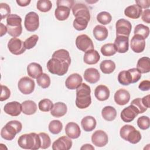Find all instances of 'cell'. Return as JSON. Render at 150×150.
Returning <instances> with one entry per match:
<instances>
[{
	"label": "cell",
	"mask_w": 150,
	"mask_h": 150,
	"mask_svg": "<svg viewBox=\"0 0 150 150\" xmlns=\"http://www.w3.org/2000/svg\"><path fill=\"white\" fill-rule=\"evenodd\" d=\"M18 87L19 91L23 94H29L34 91L35 83L33 80L25 76L19 80Z\"/></svg>",
	"instance_id": "obj_10"
},
{
	"label": "cell",
	"mask_w": 150,
	"mask_h": 150,
	"mask_svg": "<svg viewBox=\"0 0 150 150\" xmlns=\"http://www.w3.org/2000/svg\"><path fill=\"white\" fill-rule=\"evenodd\" d=\"M116 36H125L129 37L131 32L132 25L130 22L124 19L118 20L115 24Z\"/></svg>",
	"instance_id": "obj_11"
},
{
	"label": "cell",
	"mask_w": 150,
	"mask_h": 150,
	"mask_svg": "<svg viewBox=\"0 0 150 150\" xmlns=\"http://www.w3.org/2000/svg\"><path fill=\"white\" fill-rule=\"evenodd\" d=\"M102 117L104 120L108 121H113L117 116V111L112 106H105L101 111Z\"/></svg>",
	"instance_id": "obj_34"
},
{
	"label": "cell",
	"mask_w": 150,
	"mask_h": 150,
	"mask_svg": "<svg viewBox=\"0 0 150 150\" xmlns=\"http://www.w3.org/2000/svg\"><path fill=\"white\" fill-rule=\"evenodd\" d=\"M57 6L63 5L69 8L70 9L74 5V1L73 0H58L56 2Z\"/></svg>",
	"instance_id": "obj_50"
},
{
	"label": "cell",
	"mask_w": 150,
	"mask_h": 150,
	"mask_svg": "<svg viewBox=\"0 0 150 150\" xmlns=\"http://www.w3.org/2000/svg\"><path fill=\"white\" fill-rule=\"evenodd\" d=\"M114 98L115 102L117 104L124 105L129 102L130 100V94L127 90L121 88L115 92Z\"/></svg>",
	"instance_id": "obj_20"
},
{
	"label": "cell",
	"mask_w": 150,
	"mask_h": 150,
	"mask_svg": "<svg viewBox=\"0 0 150 150\" xmlns=\"http://www.w3.org/2000/svg\"><path fill=\"white\" fill-rule=\"evenodd\" d=\"M67 111V107L66 104L62 102L55 103L51 110L50 114L54 117L59 118L64 116Z\"/></svg>",
	"instance_id": "obj_24"
},
{
	"label": "cell",
	"mask_w": 150,
	"mask_h": 150,
	"mask_svg": "<svg viewBox=\"0 0 150 150\" xmlns=\"http://www.w3.org/2000/svg\"><path fill=\"white\" fill-rule=\"evenodd\" d=\"M16 3L21 6H28L30 3V0H16Z\"/></svg>",
	"instance_id": "obj_55"
},
{
	"label": "cell",
	"mask_w": 150,
	"mask_h": 150,
	"mask_svg": "<svg viewBox=\"0 0 150 150\" xmlns=\"http://www.w3.org/2000/svg\"><path fill=\"white\" fill-rule=\"evenodd\" d=\"M8 48L9 52L15 55L21 54L26 49L24 46V42L16 38H12L9 40L8 43Z\"/></svg>",
	"instance_id": "obj_9"
},
{
	"label": "cell",
	"mask_w": 150,
	"mask_h": 150,
	"mask_svg": "<svg viewBox=\"0 0 150 150\" xmlns=\"http://www.w3.org/2000/svg\"><path fill=\"white\" fill-rule=\"evenodd\" d=\"M138 88L142 91H148L150 89V81L149 80L142 81L139 83Z\"/></svg>",
	"instance_id": "obj_52"
},
{
	"label": "cell",
	"mask_w": 150,
	"mask_h": 150,
	"mask_svg": "<svg viewBox=\"0 0 150 150\" xmlns=\"http://www.w3.org/2000/svg\"><path fill=\"white\" fill-rule=\"evenodd\" d=\"M141 18L142 21L146 23H150V10L149 9H146L142 12L141 14Z\"/></svg>",
	"instance_id": "obj_51"
},
{
	"label": "cell",
	"mask_w": 150,
	"mask_h": 150,
	"mask_svg": "<svg viewBox=\"0 0 150 150\" xmlns=\"http://www.w3.org/2000/svg\"><path fill=\"white\" fill-rule=\"evenodd\" d=\"M110 90L104 85L98 86L94 90V95L97 100L101 101L107 100L110 97Z\"/></svg>",
	"instance_id": "obj_26"
},
{
	"label": "cell",
	"mask_w": 150,
	"mask_h": 150,
	"mask_svg": "<svg viewBox=\"0 0 150 150\" xmlns=\"http://www.w3.org/2000/svg\"><path fill=\"white\" fill-rule=\"evenodd\" d=\"M27 73L30 77L37 79L43 73L42 67L37 63H31L27 66Z\"/></svg>",
	"instance_id": "obj_27"
},
{
	"label": "cell",
	"mask_w": 150,
	"mask_h": 150,
	"mask_svg": "<svg viewBox=\"0 0 150 150\" xmlns=\"http://www.w3.org/2000/svg\"><path fill=\"white\" fill-rule=\"evenodd\" d=\"M70 9L66 6L59 5L57 6L54 11L56 18L59 21H64L67 19L70 15Z\"/></svg>",
	"instance_id": "obj_30"
},
{
	"label": "cell",
	"mask_w": 150,
	"mask_h": 150,
	"mask_svg": "<svg viewBox=\"0 0 150 150\" xmlns=\"http://www.w3.org/2000/svg\"><path fill=\"white\" fill-rule=\"evenodd\" d=\"M97 20L102 25H107L111 22L112 16L109 12L103 11L97 15Z\"/></svg>",
	"instance_id": "obj_41"
},
{
	"label": "cell",
	"mask_w": 150,
	"mask_h": 150,
	"mask_svg": "<svg viewBox=\"0 0 150 150\" xmlns=\"http://www.w3.org/2000/svg\"><path fill=\"white\" fill-rule=\"evenodd\" d=\"M6 28L8 34L13 38L19 36L22 32V18L16 14H10L6 18Z\"/></svg>",
	"instance_id": "obj_4"
},
{
	"label": "cell",
	"mask_w": 150,
	"mask_h": 150,
	"mask_svg": "<svg viewBox=\"0 0 150 150\" xmlns=\"http://www.w3.org/2000/svg\"><path fill=\"white\" fill-rule=\"evenodd\" d=\"M72 12L75 18L82 17L86 18L89 21L90 20V14L87 6L81 3L76 4L72 7Z\"/></svg>",
	"instance_id": "obj_16"
},
{
	"label": "cell",
	"mask_w": 150,
	"mask_h": 150,
	"mask_svg": "<svg viewBox=\"0 0 150 150\" xmlns=\"http://www.w3.org/2000/svg\"><path fill=\"white\" fill-rule=\"evenodd\" d=\"M36 7L40 12H47L51 9L52 4L49 0H39L37 2Z\"/></svg>",
	"instance_id": "obj_40"
},
{
	"label": "cell",
	"mask_w": 150,
	"mask_h": 150,
	"mask_svg": "<svg viewBox=\"0 0 150 150\" xmlns=\"http://www.w3.org/2000/svg\"><path fill=\"white\" fill-rule=\"evenodd\" d=\"M88 22L89 21L86 18L77 17L75 18L74 20L73 21V25L75 29H76L77 30H83L87 28Z\"/></svg>",
	"instance_id": "obj_36"
},
{
	"label": "cell",
	"mask_w": 150,
	"mask_h": 150,
	"mask_svg": "<svg viewBox=\"0 0 150 150\" xmlns=\"http://www.w3.org/2000/svg\"><path fill=\"white\" fill-rule=\"evenodd\" d=\"M137 5H139L141 8H148L150 6L149 0H137L135 1Z\"/></svg>",
	"instance_id": "obj_53"
},
{
	"label": "cell",
	"mask_w": 150,
	"mask_h": 150,
	"mask_svg": "<svg viewBox=\"0 0 150 150\" xmlns=\"http://www.w3.org/2000/svg\"><path fill=\"white\" fill-rule=\"evenodd\" d=\"M76 46L78 49L84 52L94 49L92 40L87 35H79L76 39Z\"/></svg>",
	"instance_id": "obj_8"
},
{
	"label": "cell",
	"mask_w": 150,
	"mask_h": 150,
	"mask_svg": "<svg viewBox=\"0 0 150 150\" xmlns=\"http://www.w3.org/2000/svg\"><path fill=\"white\" fill-rule=\"evenodd\" d=\"M97 122L96 119L90 115L84 117L81 121V125L84 131L90 132L93 131L96 126Z\"/></svg>",
	"instance_id": "obj_29"
},
{
	"label": "cell",
	"mask_w": 150,
	"mask_h": 150,
	"mask_svg": "<svg viewBox=\"0 0 150 150\" xmlns=\"http://www.w3.org/2000/svg\"><path fill=\"white\" fill-rule=\"evenodd\" d=\"M4 111L5 113L11 116H18L22 111V105L18 101L9 102L5 105Z\"/></svg>",
	"instance_id": "obj_18"
},
{
	"label": "cell",
	"mask_w": 150,
	"mask_h": 150,
	"mask_svg": "<svg viewBox=\"0 0 150 150\" xmlns=\"http://www.w3.org/2000/svg\"><path fill=\"white\" fill-rule=\"evenodd\" d=\"M1 93L0 97V101H3L7 99H8L11 96V91L8 88V87L5 86L1 85Z\"/></svg>",
	"instance_id": "obj_49"
},
{
	"label": "cell",
	"mask_w": 150,
	"mask_h": 150,
	"mask_svg": "<svg viewBox=\"0 0 150 150\" xmlns=\"http://www.w3.org/2000/svg\"><path fill=\"white\" fill-rule=\"evenodd\" d=\"M80 149H87V150H90V149H92V150H94V148L90 144H84L83 145L81 148H80Z\"/></svg>",
	"instance_id": "obj_57"
},
{
	"label": "cell",
	"mask_w": 150,
	"mask_h": 150,
	"mask_svg": "<svg viewBox=\"0 0 150 150\" xmlns=\"http://www.w3.org/2000/svg\"><path fill=\"white\" fill-rule=\"evenodd\" d=\"M7 31V28L6 26H5L2 24V23H1V36H2L4 35H5Z\"/></svg>",
	"instance_id": "obj_56"
},
{
	"label": "cell",
	"mask_w": 150,
	"mask_h": 150,
	"mask_svg": "<svg viewBox=\"0 0 150 150\" xmlns=\"http://www.w3.org/2000/svg\"><path fill=\"white\" fill-rule=\"evenodd\" d=\"M39 108L41 111L43 112H48L51 111L53 108V104L52 101L47 98H44L40 100L38 104Z\"/></svg>",
	"instance_id": "obj_43"
},
{
	"label": "cell",
	"mask_w": 150,
	"mask_h": 150,
	"mask_svg": "<svg viewBox=\"0 0 150 150\" xmlns=\"http://www.w3.org/2000/svg\"><path fill=\"white\" fill-rule=\"evenodd\" d=\"M22 128V125L21 122L17 120H12L6 124L2 128L1 136L2 138L11 141L12 140L16 134L20 132Z\"/></svg>",
	"instance_id": "obj_5"
},
{
	"label": "cell",
	"mask_w": 150,
	"mask_h": 150,
	"mask_svg": "<svg viewBox=\"0 0 150 150\" xmlns=\"http://www.w3.org/2000/svg\"><path fill=\"white\" fill-rule=\"evenodd\" d=\"M137 69L141 73H146L150 71V59L148 57L140 58L137 64Z\"/></svg>",
	"instance_id": "obj_32"
},
{
	"label": "cell",
	"mask_w": 150,
	"mask_h": 150,
	"mask_svg": "<svg viewBox=\"0 0 150 150\" xmlns=\"http://www.w3.org/2000/svg\"><path fill=\"white\" fill-rule=\"evenodd\" d=\"M142 99V102L145 107H146L147 108L149 107V95H147L145 97H144Z\"/></svg>",
	"instance_id": "obj_54"
},
{
	"label": "cell",
	"mask_w": 150,
	"mask_h": 150,
	"mask_svg": "<svg viewBox=\"0 0 150 150\" xmlns=\"http://www.w3.org/2000/svg\"><path fill=\"white\" fill-rule=\"evenodd\" d=\"M137 125L138 127L142 130H145L149 128L150 125L149 118L144 115L139 117L137 120Z\"/></svg>",
	"instance_id": "obj_45"
},
{
	"label": "cell",
	"mask_w": 150,
	"mask_h": 150,
	"mask_svg": "<svg viewBox=\"0 0 150 150\" xmlns=\"http://www.w3.org/2000/svg\"><path fill=\"white\" fill-rule=\"evenodd\" d=\"M70 63L71 58L69 52L62 49L53 53L52 58L47 63V68L52 74L63 76L67 72Z\"/></svg>",
	"instance_id": "obj_1"
},
{
	"label": "cell",
	"mask_w": 150,
	"mask_h": 150,
	"mask_svg": "<svg viewBox=\"0 0 150 150\" xmlns=\"http://www.w3.org/2000/svg\"><path fill=\"white\" fill-rule=\"evenodd\" d=\"M142 12V8L137 4L130 5L124 10L125 15L131 19H138L141 16Z\"/></svg>",
	"instance_id": "obj_23"
},
{
	"label": "cell",
	"mask_w": 150,
	"mask_h": 150,
	"mask_svg": "<svg viewBox=\"0 0 150 150\" xmlns=\"http://www.w3.org/2000/svg\"><path fill=\"white\" fill-rule=\"evenodd\" d=\"M22 110L26 115H32L36 112L37 105L32 100H26L22 103Z\"/></svg>",
	"instance_id": "obj_31"
},
{
	"label": "cell",
	"mask_w": 150,
	"mask_h": 150,
	"mask_svg": "<svg viewBox=\"0 0 150 150\" xmlns=\"http://www.w3.org/2000/svg\"><path fill=\"white\" fill-rule=\"evenodd\" d=\"M116 52L117 51L112 43L105 44L101 48V53L104 56H111L115 54Z\"/></svg>",
	"instance_id": "obj_39"
},
{
	"label": "cell",
	"mask_w": 150,
	"mask_h": 150,
	"mask_svg": "<svg viewBox=\"0 0 150 150\" xmlns=\"http://www.w3.org/2000/svg\"><path fill=\"white\" fill-rule=\"evenodd\" d=\"M149 34V29L148 26L143 24H139L135 27L134 35H139L145 39L148 37Z\"/></svg>",
	"instance_id": "obj_38"
},
{
	"label": "cell",
	"mask_w": 150,
	"mask_h": 150,
	"mask_svg": "<svg viewBox=\"0 0 150 150\" xmlns=\"http://www.w3.org/2000/svg\"><path fill=\"white\" fill-rule=\"evenodd\" d=\"M65 132L67 136L70 138L76 139L80 137L81 131L77 124L74 122H70L66 125Z\"/></svg>",
	"instance_id": "obj_21"
},
{
	"label": "cell",
	"mask_w": 150,
	"mask_h": 150,
	"mask_svg": "<svg viewBox=\"0 0 150 150\" xmlns=\"http://www.w3.org/2000/svg\"><path fill=\"white\" fill-rule=\"evenodd\" d=\"M18 144L23 149L36 150L40 147V137L35 132L23 134L19 137Z\"/></svg>",
	"instance_id": "obj_3"
},
{
	"label": "cell",
	"mask_w": 150,
	"mask_h": 150,
	"mask_svg": "<svg viewBox=\"0 0 150 150\" xmlns=\"http://www.w3.org/2000/svg\"><path fill=\"white\" fill-rule=\"evenodd\" d=\"M39 39V37L37 35H33L29 38L26 39L24 42V46L26 49H30L34 47Z\"/></svg>",
	"instance_id": "obj_46"
},
{
	"label": "cell",
	"mask_w": 150,
	"mask_h": 150,
	"mask_svg": "<svg viewBox=\"0 0 150 150\" xmlns=\"http://www.w3.org/2000/svg\"><path fill=\"white\" fill-rule=\"evenodd\" d=\"M38 84L43 88H46L50 84V77L46 73H42L38 78L36 79Z\"/></svg>",
	"instance_id": "obj_42"
},
{
	"label": "cell",
	"mask_w": 150,
	"mask_h": 150,
	"mask_svg": "<svg viewBox=\"0 0 150 150\" xmlns=\"http://www.w3.org/2000/svg\"><path fill=\"white\" fill-rule=\"evenodd\" d=\"M100 67L103 73L111 74L115 69V64L111 60H105L101 62Z\"/></svg>",
	"instance_id": "obj_35"
},
{
	"label": "cell",
	"mask_w": 150,
	"mask_h": 150,
	"mask_svg": "<svg viewBox=\"0 0 150 150\" xmlns=\"http://www.w3.org/2000/svg\"><path fill=\"white\" fill-rule=\"evenodd\" d=\"M120 134L122 139L133 144H137L141 139V134L139 131L131 125H125L122 127Z\"/></svg>",
	"instance_id": "obj_6"
},
{
	"label": "cell",
	"mask_w": 150,
	"mask_h": 150,
	"mask_svg": "<svg viewBox=\"0 0 150 150\" xmlns=\"http://www.w3.org/2000/svg\"><path fill=\"white\" fill-rule=\"evenodd\" d=\"M24 25L26 29L29 32L36 30L39 26V15L35 12L28 13L25 18Z\"/></svg>",
	"instance_id": "obj_7"
},
{
	"label": "cell",
	"mask_w": 150,
	"mask_h": 150,
	"mask_svg": "<svg viewBox=\"0 0 150 150\" xmlns=\"http://www.w3.org/2000/svg\"><path fill=\"white\" fill-rule=\"evenodd\" d=\"M40 140V147L42 149H47L51 145V140L48 134L45 132H40L39 134Z\"/></svg>",
	"instance_id": "obj_44"
},
{
	"label": "cell",
	"mask_w": 150,
	"mask_h": 150,
	"mask_svg": "<svg viewBox=\"0 0 150 150\" xmlns=\"http://www.w3.org/2000/svg\"><path fill=\"white\" fill-rule=\"evenodd\" d=\"M113 44L117 52L120 53H126L129 48V38L125 36H116Z\"/></svg>",
	"instance_id": "obj_15"
},
{
	"label": "cell",
	"mask_w": 150,
	"mask_h": 150,
	"mask_svg": "<svg viewBox=\"0 0 150 150\" xmlns=\"http://www.w3.org/2000/svg\"><path fill=\"white\" fill-rule=\"evenodd\" d=\"M100 59V56L98 52L94 50H90L86 52L83 57L84 62L87 64H95L98 63Z\"/></svg>",
	"instance_id": "obj_25"
},
{
	"label": "cell",
	"mask_w": 150,
	"mask_h": 150,
	"mask_svg": "<svg viewBox=\"0 0 150 150\" xmlns=\"http://www.w3.org/2000/svg\"><path fill=\"white\" fill-rule=\"evenodd\" d=\"M131 104L134 105L137 108V110L139 111V114H141V113L144 112L148 109L143 104V103L142 102V99L141 98H137L131 101Z\"/></svg>",
	"instance_id": "obj_47"
},
{
	"label": "cell",
	"mask_w": 150,
	"mask_h": 150,
	"mask_svg": "<svg viewBox=\"0 0 150 150\" xmlns=\"http://www.w3.org/2000/svg\"><path fill=\"white\" fill-rule=\"evenodd\" d=\"M138 114L139 111L137 108L134 105L131 104L122 110L120 116L124 122H130L134 120Z\"/></svg>",
	"instance_id": "obj_13"
},
{
	"label": "cell",
	"mask_w": 150,
	"mask_h": 150,
	"mask_svg": "<svg viewBox=\"0 0 150 150\" xmlns=\"http://www.w3.org/2000/svg\"><path fill=\"white\" fill-rule=\"evenodd\" d=\"M83 79L78 73H73L70 75L66 80V87L70 90L76 89L82 83Z\"/></svg>",
	"instance_id": "obj_19"
},
{
	"label": "cell",
	"mask_w": 150,
	"mask_h": 150,
	"mask_svg": "<svg viewBox=\"0 0 150 150\" xmlns=\"http://www.w3.org/2000/svg\"><path fill=\"white\" fill-rule=\"evenodd\" d=\"M118 80L121 84L124 86H128L133 83L132 75L129 70L120 71L118 75Z\"/></svg>",
	"instance_id": "obj_33"
},
{
	"label": "cell",
	"mask_w": 150,
	"mask_h": 150,
	"mask_svg": "<svg viewBox=\"0 0 150 150\" xmlns=\"http://www.w3.org/2000/svg\"><path fill=\"white\" fill-rule=\"evenodd\" d=\"M11 13V8L10 6L5 3H1L0 4V13L1 15V20L4 18L8 17Z\"/></svg>",
	"instance_id": "obj_48"
},
{
	"label": "cell",
	"mask_w": 150,
	"mask_h": 150,
	"mask_svg": "<svg viewBox=\"0 0 150 150\" xmlns=\"http://www.w3.org/2000/svg\"><path fill=\"white\" fill-rule=\"evenodd\" d=\"M84 78L86 81L91 84H94L100 80V74L97 69L90 67L85 70L84 73Z\"/></svg>",
	"instance_id": "obj_22"
},
{
	"label": "cell",
	"mask_w": 150,
	"mask_h": 150,
	"mask_svg": "<svg viewBox=\"0 0 150 150\" xmlns=\"http://www.w3.org/2000/svg\"><path fill=\"white\" fill-rule=\"evenodd\" d=\"M62 129L63 124L59 120H52L49 124V130L53 134H57L60 133Z\"/></svg>",
	"instance_id": "obj_37"
},
{
	"label": "cell",
	"mask_w": 150,
	"mask_h": 150,
	"mask_svg": "<svg viewBox=\"0 0 150 150\" xmlns=\"http://www.w3.org/2000/svg\"><path fill=\"white\" fill-rule=\"evenodd\" d=\"M72 141L69 137L62 136L54 141L52 144L53 150H69L72 146Z\"/></svg>",
	"instance_id": "obj_14"
},
{
	"label": "cell",
	"mask_w": 150,
	"mask_h": 150,
	"mask_svg": "<svg viewBox=\"0 0 150 150\" xmlns=\"http://www.w3.org/2000/svg\"><path fill=\"white\" fill-rule=\"evenodd\" d=\"M91 89L86 83H81L76 88V105L80 109L87 108L91 103Z\"/></svg>",
	"instance_id": "obj_2"
},
{
	"label": "cell",
	"mask_w": 150,
	"mask_h": 150,
	"mask_svg": "<svg viewBox=\"0 0 150 150\" xmlns=\"http://www.w3.org/2000/svg\"><path fill=\"white\" fill-rule=\"evenodd\" d=\"M130 45L133 52L137 53H141L145 47V39L139 35H134L131 40Z\"/></svg>",
	"instance_id": "obj_17"
},
{
	"label": "cell",
	"mask_w": 150,
	"mask_h": 150,
	"mask_svg": "<svg viewBox=\"0 0 150 150\" xmlns=\"http://www.w3.org/2000/svg\"><path fill=\"white\" fill-rule=\"evenodd\" d=\"M91 141L94 145L98 147L104 146L108 141L107 134L103 130L96 131L91 136Z\"/></svg>",
	"instance_id": "obj_12"
},
{
	"label": "cell",
	"mask_w": 150,
	"mask_h": 150,
	"mask_svg": "<svg viewBox=\"0 0 150 150\" xmlns=\"http://www.w3.org/2000/svg\"><path fill=\"white\" fill-rule=\"evenodd\" d=\"M93 33L96 38L98 41H103L108 37V32L107 29L103 25H97L94 27Z\"/></svg>",
	"instance_id": "obj_28"
}]
</instances>
